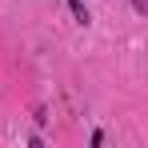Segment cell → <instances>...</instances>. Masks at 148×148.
<instances>
[{
	"label": "cell",
	"mask_w": 148,
	"mask_h": 148,
	"mask_svg": "<svg viewBox=\"0 0 148 148\" xmlns=\"http://www.w3.org/2000/svg\"><path fill=\"white\" fill-rule=\"evenodd\" d=\"M68 8H72L76 24H88V20H92V16H88V8H84V0H68Z\"/></svg>",
	"instance_id": "1"
}]
</instances>
